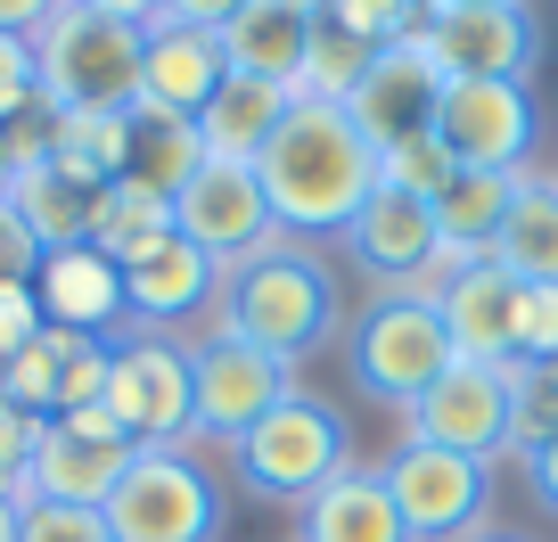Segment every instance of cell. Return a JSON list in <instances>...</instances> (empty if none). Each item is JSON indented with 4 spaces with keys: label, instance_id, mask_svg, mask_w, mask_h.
<instances>
[{
    "label": "cell",
    "instance_id": "obj_9",
    "mask_svg": "<svg viewBox=\"0 0 558 542\" xmlns=\"http://www.w3.org/2000/svg\"><path fill=\"white\" fill-rule=\"evenodd\" d=\"M190 386H197V436L239 444L255 420H271L296 395V362H279V353L246 346L230 329H206L190 337Z\"/></svg>",
    "mask_w": 558,
    "mask_h": 542
},
{
    "label": "cell",
    "instance_id": "obj_22",
    "mask_svg": "<svg viewBox=\"0 0 558 542\" xmlns=\"http://www.w3.org/2000/svg\"><path fill=\"white\" fill-rule=\"evenodd\" d=\"M444 329H452V353L460 362H509V321H518V280H509L493 255H476L469 272H460L452 288L436 297Z\"/></svg>",
    "mask_w": 558,
    "mask_h": 542
},
{
    "label": "cell",
    "instance_id": "obj_38",
    "mask_svg": "<svg viewBox=\"0 0 558 542\" xmlns=\"http://www.w3.org/2000/svg\"><path fill=\"white\" fill-rule=\"evenodd\" d=\"M34 436H41V420L0 395V493H17V502H25V460H34Z\"/></svg>",
    "mask_w": 558,
    "mask_h": 542
},
{
    "label": "cell",
    "instance_id": "obj_8",
    "mask_svg": "<svg viewBox=\"0 0 558 542\" xmlns=\"http://www.w3.org/2000/svg\"><path fill=\"white\" fill-rule=\"evenodd\" d=\"M386 493H395L411 542H469L485 534V509H493V469L469 453H436V444H411L402 436L395 453L378 460Z\"/></svg>",
    "mask_w": 558,
    "mask_h": 542
},
{
    "label": "cell",
    "instance_id": "obj_16",
    "mask_svg": "<svg viewBox=\"0 0 558 542\" xmlns=\"http://www.w3.org/2000/svg\"><path fill=\"white\" fill-rule=\"evenodd\" d=\"M436 99H444V67H436V50H427L418 34H402V41H386V50L369 58V74L353 83L345 116L362 123V141L386 157V148L418 141V132L436 123Z\"/></svg>",
    "mask_w": 558,
    "mask_h": 542
},
{
    "label": "cell",
    "instance_id": "obj_3",
    "mask_svg": "<svg viewBox=\"0 0 558 542\" xmlns=\"http://www.w3.org/2000/svg\"><path fill=\"white\" fill-rule=\"evenodd\" d=\"M140 50H148L140 25H116L99 9H83V0H66L34 34L41 107H58V116H74V107H107V116L140 107Z\"/></svg>",
    "mask_w": 558,
    "mask_h": 542
},
{
    "label": "cell",
    "instance_id": "obj_26",
    "mask_svg": "<svg viewBox=\"0 0 558 542\" xmlns=\"http://www.w3.org/2000/svg\"><path fill=\"white\" fill-rule=\"evenodd\" d=\"M9 206H17V222L34 230L41 255H58V246H90V214H99V190L74 173H58L50 157L17 165V190H9Z\"/></svg>",
    "mask_w": 558,
    "mask_h": 542
},
{
    "label": "cell",
    "instance_id": "obj_44",
    "mask_svg": "<svg viewBox=\"0 0 558 542\" xmlns=\"http://www.w3.org/2000/svg\"><path fill=\"white\" fill-rule=\"evenodd\" d=\"M83 9H99V17H116V25H140V34H148L165 0H83Z\"/></svg>",
    "mask_w": 558,
    "mask_h": 542
},
{
    "label": "cell",
    "instance_id": "obj_14",
    "mask_svg": "<svg viewBox=\"0 0 558 542\" xmlns=\"http://www.w3.org/2000/svg\"><path fill=\"white\" fill-rule=\"evenodd\" d=\"M107 362H116V337H90V329H41L25 353L0 362V395L34 411V420H66V411H90L107 402Z\"/></svg>",
    "mask_w": 558,
    "mask_h": 542
},
{
    "label": "cell",
    "instance_id": "obj_4",
    "mask_svg": "<svg viewBox=\"0 0 558 542\" xmlns=\"http://www.w3.org/2000/svg\"><path fill=\"white\" fill-rule=\"evenodd\" d=\"M230 469H239L246 493H263V502H313L329 477L353 469L345 411L296 386V395L271 411V420H255L239 444H230Z\"/></svg>",
    "mask_w": 558,
    "mask_h": 542
},
{
    "label": "cell",
    "instance_id": "obj_34",
    "mask_svg": "<svg viewBox=\"0 0 558 542\" xmlns=\"http://www.w3.org/2000/svg\"><path fill=\"white\" fill-rule=\"evenodd\" d=\"M320 17H337L345 34H362L369 50H386V41H402V34L427 25V0H329Z\"/></svg>",
    "mask_w": 558,
    "mask_h": 542
},
{
    "label": "cell",
    "instance_id": "obj_1",
    "mask_svg": "<svg viewBox=\"0 0 558 542\" xmlns=\"http://www.w3.org/2000/svg\"><path fill=\"white\" fill-rule=\"evenodd\" d=\"M255 181L271 197L279 239H345V222L378 190V148L362 141V123L345 107L296 99L288 123L271 132V148L255 157Z\"/></svg>",
    "mask_w": 558,
    "mask_h": 542
},
{
    "label": "cell",
    "instance_id": "obj_46",
    "mask_svg": "<svg viewBox=\"0 0 558 542\" xmlns=\"http://www.w3.org/2000/svg\"><path fill=\"white\" fill-rule=\"evenodd\" d=\"M17 509H25L17 493H0V542H17Z\"/></svg>",
    "mask_w": 558,
    "mask_h": 542
},
{
    "label": "cell",
    "instance_id": "obj_40",
    "mask_svg": "<svg viewBox=\"0 0 558 542\" xmlns=\"http://www.w3.org/2000/svg\"><path fill=\"white\" fill-rule=\"evenodd\" d=\"M41 272V246H34V230L17 222V206L0 197V280H34Z\"/></svg>",
    "mask_w": 558,
    "mask_h": 542
},
{
    "label": "cell",
    "instance_id": "obj_31",
    "mask_svg": "<svg viewBox=\"0 0 558 542\" xmlns=\"http://www.w3.org/2000/svg\"><path fill=\"white\" fill-rule=\"evenodd\" d=\"M369 41L362 34H345L337 17H320L313 25V50H304V74H296V99H320V107H345L353 99V83L369 74Z\"/></svg>",
    "mask_w": 558,
    "mask_h": 542
},
{
    "label": "cell",
    "instance_id": "obj_21",
    "mask_svg": "<svg viewBox=\"0 0 558 542\" xmlns=\"http://www.w3.org/2000/svg\"><path fill=\"white\" fill-rule=\"evenodd\" d=\"M313 25H320V9H288V0H246L239 17L222 25V67H230V74H255V83L296 91L304 50H313Z\"/></svg>",
    "mask_w": 558,
    "mask_h": 542
},
{
    "label": "cell",
    "instance_id": "obj_42",
    "mask_svg": "<svg viewBox=\"0 0 558 542\" xmlns=\"http://www.w3.org/2000/svg\"><path fill=\"white\" fill-rule=\"evenodd\" d=\"M58 9H66V0H0V34H17V41H34L41 25L58 17Z\"/></svg>",
    "mask_w": 558,
    "mask_h": 542
},
{
    "label": "cell",
    "instance_id": "obj_43",
    "mask_svg": "<svg viewBox=\"0 0 558 542\" xmlns=\"http://www.w3.org/2000/svg\"><path fill=\"white\" fill-rule=\"evenodd\" d=\"M525 485H534V502H542V509H558V436L525 453Z\"/></svg>",
    "mask_w": 558,
    "mask_h": 542
},
{
    "label": "cell",
    "instance_id": "obj_13",
    "mask_svg": "<svg viewBox=\"0 0 558 542\" xmlns=\"http://www.w3.org/2000/svg\"><path fill=\"white\" fill-rule=\"evenodd\" d=\"M411 444H436V453H469V460H501L509 453V362H452L427 395L402 411Z\"/></svg>",
    "mask_w": 558,
    "mask_h": 542
},
{
    "label": "cell",
    "instance_id": "obj_41",
    "mask_svg": "<svg viewBox=\"0 0 558 542\" xmlns=\"http://www.w3.org/2000/svg\"><path fill=\"white\" fill-rule=\"evenodd\" d=\"M239 9H246V0H165L157 17H165V25H197V34H222Z\"/></svg>",
    "mask_w": 558,
    "mask_h": 542
},
{
    "label": "cell",
    "instance_id": "obj_10",
    "mask_svg": "<svg viewBox=\"0 0 558 542\" xmlns=\"http://www.w3.org/2000/svg\"><path fill=\"white\" fill-rule=\"evenodd\" d=\"M444 157L469 165V173H525L534 157V91L525 83H476V74H444V99H436V123Z\"/></svg>",
    "mask_w": 558,
    "mask_h": 542
},
{
    "label": "cell",
    "instance_id": "obj_47",
    "mask_svg": "<svg viewBox=\"0 0 558 542\" xmlns=\"http://www.w3.org/2000/svg\"><path fill=\"white\" fill-rule=\"evenodd\" d=\"M469 542H525V534H509V526H485V534H469Z\"/></svg>",
    "mask_w": 558,
    "mask_h": 542
},
{
    "label": "cell",
    "instance_id": "obj_37",
    "mask_svg": "<svg viewBox=\"0 0 558 542\" xmlns=\"http://www.w3.org/2000/svg\"><path fill=\"white\" fill-rule=\"evenodd\" d=\"M41 107V74H34V41H17V34H0V132L17 116H34Z\"/></svg>",
    "mask_w": 558,
    "mask_h": 542
},
{
    "label": "cell",
    "instance_id": "obj_49",
    "mask_svg": "<svg viewBox=\"0 0 558 542\" xmlns=\"http://www.w3.org/2000/svg\"><path fill=\"white\" fill-rule=\"evenodd\" d=\"M288 9H329V0H288Z\"/></svg>",
    "mask_w": 558,
    "mask_h": 542
},
{
    "label": "cell",
    "instance_id": "obj_25",
    "mask_svg": "<svg viewBox=\"0 0 558 542\" xmlns=\"http://www.w3.org/2000/svg\"><path fill=\"white\" fill-rule=\"evenodd\" d=\"M288 107H296V91L255 83V74H230V83L206 99V116H197V132H206V157L255 165L263 148H271V132L288 123Z\"/></svg>",
    "mask_w": 558,
    "mask_h": 542
},
{
    "label": "cell",
    "instance_id": "obj_33",
    "mask_svg": "<svg viewBox=\"0 0 558 542\" xmlns=\"http://www.w3.org/2000/svg\"><path fill=\"white\" fill-rule=\"evenodd\" d=\"M452 173H460V165L444 157L436 132H418V141H402V148H386V157H378V181H395V190L427 197V206L444 197V181H452Z\"/></svg>",
    "mask_w": 558,
    "mask_h": 542
},
{
    "label": "cell",
    "instance_id": "obj_27",
    "mask_svg": "<svg viewBox=\"0 0 558 542\" xmlns=\"http://www.w3.org/2000/svg\"><path fill=\"white\" fill-rule=\"evenodd\" d=\"M50 165L74 181H90V190H107V181L132 173V107L123 116H107V107H74V116H58L50 107Z\"/></svg>",
    "mask_w": 558,
    "mask_h": 542
},
{
    "label": "cell",
    "instance_id": "obj_18",
    "mask_svg": "<svg viewBox=\"0 0 558 542\" xmlns=\"http://www.w3.org/2000/svg\"><path fill=\"white\" fill-rule=\"evenodd\" d=\"M214 297H222V263H214L206 246H190L181 230L123 263V321H132V329L173 337L190 313H214Z\"/></svg>",
    "mask_w": 558,
    "mask_h": 542
},
{
    "label": "cell",
    "instance_id": "obj_48",
    "mask_svg": "<svg viewBox=\"0 0 558 542\" xmlns=\"http://www.w3.org/2000/svg\"><path fill=\"white\" fill-rule=\"evenodd\" d=\"M436 9H469V0H427V17H436Z\"/></svg>",
    "mask_w": 558,
    "mask_h": 542
},
{
    "label": "cell",
    "instance_id": "obj_12",
    "mask_svg": "<svg viewBox=\"0 0 558 542\" xmlns=\"http://www.w3.org/2000/svg\"><path fill=\"white\" fill-rule=\"evenodd\" d=\"M418 41L436 50L444 74H476V83H534L542 67V25L525 0H469V9H436L418 25Z\"/></svg>",
    "mask_w": 558,
    "mask_h": 542
},
{
    "label": "cell",
    "instance_id": "obj_35",
    "mask_svg": "<svg viewBox=\"0 0 558 542\" xmlns=\"http://www.w3.org/2000/svg\"><path fill=\"white\" fill-rule=\"evenodd\" d=\"M509 362H558V288H518V321H509Z\"/></svg>",
    "mask_w": 558,
    "mask_h": 542
},
{
    "label": "cell",
    "instance_id": "obj_36",
    "mask_svg": "<svg viewBox=\"0 0 558 542\" xmlns=\"http://www.w3.org/2000/svg\"><path fill=\"white\" fill-rule=\"evenodd\" d=\"M17 542H116L99 509H74V502H25L17 509Z\"/></svg>",
    "mask_w": 558,
    "mask_h": 542
},
{
    "label": "cell",
    "instance_id": "obj_2",
    "mask_svg": "<svg viewBox=\"0 0 558 542\" xmlns=\"http://www.w3.org/2000/svg\"><path fill=\"white\" fill-rule=\"evenodd\" d=\"M214 329L246 337V346L279 353V362H304L337 337V280L329 263L313 255V239H271L246 263L222 272V297H214Z\"/></svg>",
    "mask_w": 558,
    "mask_h": 542
},
{
    "label": "cell",
    "instance_id": "obj_5",
    "mask_svg": "<svg viewBox=\"0 0 558 542\" xmlns=\"http://www.w3.org/2000/svg\"><path fill=\"white\" fill-rule=\"evenodd\" d=\"M452 362H460V353H452L444 313L427 297H402V288H395V297H369V313L353 321V337H345L353 386H362L369 402H395V411H411Z\"/></svg>",
    "mask_w": 558,
    "mask_h": 542
},
{
    "label": "cell",
    "instance_id": "obj_45",
    "mask_svg": "<svg viewBox=\"0 0 558 542\" xmlns=\"http://www.w3.org/2000/svg\"><path fill=\"white\" fill-rule=\"evenodd\" d=\"M17 190V148H9V132H0V197Z\"/></svg>",
    "mask_w": 558,
    "mask_h": 542
},
{
    "label": "cell",
    "instance_id": "obj_29",
    "mask_svg": "<svg viewBox=\"0 0 558 542\" xmlns=\"http://www.w3.org/2000/svg\"><path fill=\"white\" fill-rule=\"evenodd\" d=\"M197 165H206V132H197V123L132 107V181H148L157 197H181Z\"/></svg>",
    "mask_w": 558,
    "mask_h": 542
},
{
    "label": "cell",
    "instance_id": "obj_23",
    "mask_svg": "<svg viewBox=\"0 0 558 542\" xmlns=\"http://www.w3.org/2000/svg\"><path fill=\"white\" fill-rule=\"evenodd\" d=\"M304 542H411V526H402L386 477L353 460L345 477H329V485L304 502Z\"/></svg>",
    "mask_w": 558,
    "mask_h": 542
},
{
    "label": "cell",
    "instance_id": "obj_17",
    "mask_svg": "<svg viewBox=\"0 0 558 542\" xmlns=\"http://www.w3.org/2000/svg\"><path fill=\"white\" fill-rule=\"evenodd\" d=\"M436 206L411 190H395V181H378L369 190V206L345 222V255L369 272V288L378 297H395V288H411L418 272H427V255H436Z\"/></svg>",
    "mask_w": 558,
    "mask_h": 542
},
{
    "label": "cell",
    "instance_id": "obj_24",
    "mask_svg": "<svg viewBox=\"0 0 558 542\" xmlns=\"http://www.w3.org/2000/svg\"><path fill=\"white\" fill-rule=\"evenodd\" d=\"M518 288H558V173H525L509 197V222L485 246Z\"/></svg>",
    "mask_w": 558,
    "mask_h": 542
},
{
    "label": "cell",
    "instance_id": "obj_39",
    "mask_svg": "<svg viewBox=\"0 0 558 542\" xmlns=\"http://www.w3.org/2000/svg\"><path fill=\"white\" fill-rule=\"evenodd\" d=\"M41 329H50V321H41L34 280H0V362H9V353H25Z\"/></svg>",
    "mask_w": 558,
    "mask_h": 542
},
{
    "label": "cell",
    "instance_id": "obj_20",
    "mask_svg": "<svg viewBox=\"0 0 558 542\" xmlns=\"http://www.w3.org/2000/svg\"><path fill=\"white\" fill-rule=\"evenodd\" d=\"M34 297H41V321L58 329H90V337H123V263H107L99 246H58L41 255L34 272Z\"/></svg>",
    "mask_w": 558,
    "mask_h": 542
},
{
    "label": "cell",
    "instance_id": "obj_15",
    "mask_svg": "<svg viewBox=\"0 0 558 542\" xmlns=\"http://www.w3.org/2000/svg\"><path fill=\"white\" fill-rule=\"evenodd\" d=\"M173 230L190 246H206L214 263H246L255 246H271L279 239V222H271V197H263V181H255V165H222V157H206L190 173V190L173 197Z\"/></svg>",
    "mask_w": 558,
    "mask_h": 542
},
{
    "label": "cell",
    "instance_id": "obj_30",
    "mask_svg": "<svg viewBox=\"0 0 558 542\" xmlns=\"http://www.w3.org/2000/svg\"><path fill=\"white\" fill-rule=\"evenodd\" d=\"M518 181H525V173H469V165H460V173L444 181V197H436V230H444L452 246H469V255H485L493 230L509 222Z\"/></svg>",
    "mask_w": 558,
    "mask_h": 542
},
{
    "label": "cell",
    "instance_id": "obj_11",
    "mask_svg": "<svg viewBox=\"0 0 558 542\" xmlns=\"http://www.w3.org/2000/svg\"><path fill=\"white\" fill-rule=\"evenodd\" d=\"M140 444L107 420V402L66 411V420H41L34 460H25V502H74V509H107L116 477L132 469Z\"/></svg>",
    "mask_w": 558,
    "mask_h": 542
},
{
    "label": "cell",
    "instance_id": "obj_28",
    "mask_svg": "<svg viewBox=\"0 0 558 542\" xmlns=\"http://www.w3.org/2000/svg\"><path fill=\"white\" fill-rule=\"evenodd\" d=\"M157 239H173V197H157L148 181H107L99 190V214H90V246H99L107 263H132L148 255Z\"/></svg>",
    "mask_w": 558,
    "mask_h": 542
},
{
    "label": "cell",
    "instance_id": "obj_32",
    "mask_svg": "<svg viewBox=\"0 0 558 542\" xmlns=\"http://www.w3.org/2000/svg\"><path fill=\"white\" fill-rule=\"evenodd\" d=\"M558 436V362H509V453H534Z\"/></svg>",
    "mask_w": 558,
    "mask_h": 542
},
{
    "label": "cell",
    "instance_id": "obj_19",
    "mask_svg": "<svg viewBox=\"0 0 558 542\" xmlns=\"http://www.w3.org/2000/svg\"><path fill=\"white\" fill-rule=\"evenodd\" d=\"M230 83L222 67V34H197V25H148V50H140V107H157V116H181L197 123L206 99Z\"/></svg>",
    "mask_w": 558,
    "mask_h": 542
},
{
    "label": "cell",
    "instance_id": "obj_7",
    "mask_svg": "<svg viewBox=\"0 0 558 542\" xmlns=\"http://www.w3.org/2000/svg\"><path fill=\"white\" fill-rule=\"evenodd\" d=\"M107 420L140 444V453H165V444L197 436V386H190V346L165 329H123L116 362H107Z\"/></svg>",
    "mask_w": 558,
    "mask_h": 542
},
{
    "label": "cell",
    "instance_id": "obj_6",
    "mask_svg": "<svg viewBox=\"0 0 558 542\" xmlns=\"http://www.w3.org/2000/svg\"><path fill=\"white\" fill-rule=\"evenodd\" d=\"M99 518L116 542H214L222 534V493H214L206 460L190 444H165V453H132V469L116 477Z\"/></svg>",
    "mask_w": 558,
    "mask_h": 542
}]
</instances>
